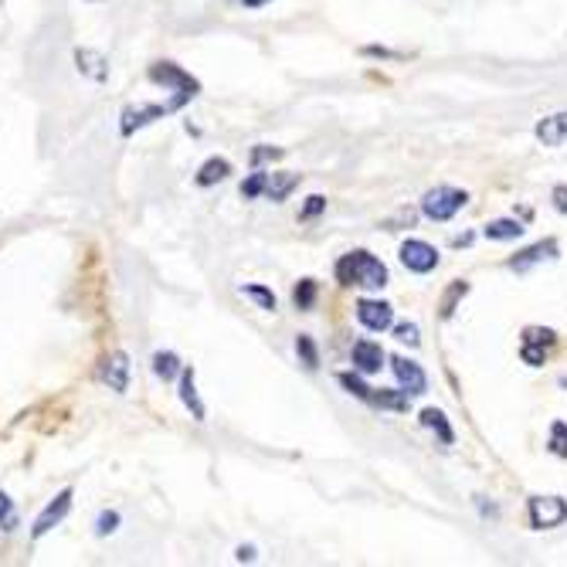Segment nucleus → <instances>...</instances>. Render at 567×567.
Wrapping results in <instances>:
<instances>
[{"instance_id": "obj_1", "label": "nucleus", "mask_w": 567, "mask_h": 567, "mask_svg": "<svg viewBox=\"0 0 567 567\" xmlns=\"http://www.w3.org/2000/svg\"><path fill=\"white\" fill-rule=\"evenodd\" d=\"M333 275L340 286H358V290H384L387 286V265L371 256L367 248H353V252L340 256L333 265Z\"/></svg>"}, {"instance_id": "obj_2", "label": "nucleus", "mask_w": 567, "mask_h": 567, "mask_svg": "<svg viewBox=\"0 0 567 567\" xmlns=\"http://www.w3.org/2000/svg\"><path fill=\"white\" fill-rule=\"evenodd\" d=\"M147 79H150L154 86H160V89L173 92V99L181 102V105H191V102L201 95V79H197V76H191L188 68H181V65L170 61V58H157V61H150Z\"/></svg>"}, {"instance_id": "obj_3", "label": "nucleus", "mask_w": 567, "mask_h": 567, "mask_svg": "<svg viewBox=\"0 0 567 567\" xmlns=\"http://www.w3.org/2000/svg\"><path fill=\"white\" fill-rule=\"evenodd\" d=\"M181 110H184V105L177 102L173 95H170L167 102H129V105H123V113H120V136L129 139V136H136L139 129H147V126H154L157 120L173 116V113H181Z\"/></svg>"}, {"instance_id": "obj_4", "label": "nucleus", "mask_w": 567, "mask_h": 567, "mask_svg": "<svg viewBox=\"0 0 567 567\" xmlns=\"http://www.w3.org/2000/svg\"><path fill=\"white\" fill-rule=\"evenodd\" d=\"M466 201H469L466 191L439 184V188H432L429 194L421 197V215L429 218V222H449V218H455L458 211L466 207Z\"/></svg>"}, {"instance_id": "obj_5", "label": "nucleus", "mask_w": 567, "mask_h": 567, "mask_svg": "<svg viewBox=\"0 0 567 567\" xmlns=\"http://www.w3.org/2000/svg\"><path fill=\"white\" fill-rule=\"evenodd\" d=\"M72 503H76V486L58 489V492H55V500H48V503H45V510H42L38 517H34V523H31V541L48 537L58 523H65V517L72 513Z\"/></svg>"}, {"instance_id": "obj_6", "label": "nucleus", "mask_w": 567, "mask_h": 567, "mask_svg": "<svg viewBox=\"0 0 567 567\" xmlns=\"http://www.w3.org/2000/svg\"><path fill=\"white\" fill-rule=\"evenodd\" d=\"M530 526L537 530H554L567 520V500H560V496H530Z\"/></svg>"}, {"instance_id": "obj_7", "label": "nucleus", "mask_w": 567, "mask_h": 567, "mask_svg": "<svg viewBox=\"0 0 567 567\" xmlns=\"http://www.w3.org/2000/svg\"><path fill=\"white\" fill-rule=\"evenodd\" d=\"M129 377H133V364L126 350H113L110 358L99 364V381L110 387L113 395H126L129 392Z\"/></svg>"}, {"instance_id": "obj_8", "label": "nucleus", "mask_w": 567, "mask_h": 567, "mask_svg": "<svg viewBox=\"0 0 567 567\" xmlns=\"http://www.w3.org/2000/svg\"><path fill=\"white\" fill-rule=\"evenodd\" d=\"M353 313H358L361 327L371 330V333H384V330L395 327V306L384 303V299H358Z\"/></svg>"}, {"instance_id": "obj_9", "label": "nucleus", "mask_w": 567, "mask_h": 567, "mask_svg": "<svg viewBox=\"0 0 567 567\" xmlns=\"http://www.w3.org/2000/svg\"><path fill=\"white\" fill-rule=\"evenodd\" d=\"M398 256H401V265H405L408 272H418V275L432 272V269L439 265V248L429 245V241H421V238H408V241L401 245Z\"/></svg>"}, {"instance_id": "obj_10", "label": "nucleus", "mask_w": 567, "mask_h": 567, "mask_svg": "<svg viewBox=\"0 0 567 567\" xmlns=\"http://www.w3.org/2000/svg\"><path fill=\"white\" fill-rule=\"evenodd\" d=\"M560 256V245H557V238H544V241H534V245H526L523 252H517L507 265L513 269V272H530L534 265H541V262H554Z\"/></svg>"}, {"instance_id": "obj_11", "label": "nucleus", "mask_w": 567, "mask_h": 567, "mask_svg": "<svg viewBox=\"0 0 567 567\" xmlns=\"http://www.w3.org/2000/svg\"><path fill=\"white\" fill-rule=\"evenodd\" d=\"M72 58H76V68H79V76L82 79H89L92 86H105L110 82V58H105L99 48H76L72 52Z\"/></svg>"}, {"instance_id": "obj_12", "label": "nucleus", "mask_w": 567, "mask_h": 567, "mask_svg": "<svg viewBox=\"0 0 567 567\" xmlns=\"http://www.w3.org/2000/svg\"><path fill=\"white\" fill-rule=\"evenodd\" d=\"M392 371H395V377H398L405 395L418 398V395L429 392V377H424V371H421L418 361H408V358H401V353H398V358H392Z\"/></svg>"}, {"instance_id": "obj_13", "label": "nucleus", "mask_w": 567, "mask_h": 567, "mask_svg": "<svg viewBox=\"0 0 567 567\" xmlns=\"http://www.w3.org/2000/svg\"><path fill=\"white\" fill-rule=\"evenodd\" d=\"M177 398H181V405L191 411L194 421H201V424L207 421V405H204L201 395H197V371L188 367V364H184L181 377H177Z\"/></svg>"}, {"instance_id": "obj_14", "label": "nucleus", "mask_w": 567, "mask_h": 567, "mask_svg": "<svg viewBox=\"0 0 567 567\" xmlns=\"http://www.w3.org/2000/svg\"><path fill=\"white\" fill-rule=\"evenodd\" d=\"M384 361H387V353L374 340H358L350 347V364H353V371H361V374H377L384 367Z\"/></svg>"}, {"instance_id": "obj_15", "label": "nucleus", "mask_w": 567, "mask_h": 567, "mask_svg": "<svg viewBox=\"0 0 567 567\" xmlns=\"http://www.w3.org/2000/svg\"><path fill=\"white\" fill-rule=\"evenodd\" d=\"M231 173H235V167H231V160H228V157H207V160L197 167V173H194V184L207 191V188L225 184Z\"/></svg>"}, {"instance_id": "obj_16", "label": "nucleus", "mask_w": 567, "mask_h": 567, "mask_svg": "<svg viewBox=\"0 0 567 567\" xmlns=\"http://www.w3.org/2000/svg\"><path fill=\"white\" fill-rule=\"evenodd\" d=\"M534 136L541 139L544 147H567V113L544 116V120L534 126Z\"/></svg>"}, {"instance_id": "obj_17", "label": "nucleus", "mask_w": 567, "mask_h": 567, "mask_svg": "<svg viewBox=\"0 0 567 567\" xmlns=\"http://www.w3.org/2000/svg\"><path fill=\"white\" fill-rule=\"evenodd\" d=\"M150 371L157 381L177 384V377H181V371H184V361H181V353H173V350H157L150 358Z\"/></svg>"}, {"instance_id": "obj_18", "label": "nucleus", "mask_w": 567, "mask_h": 567, "mask_svg": "<svg viewBox=\"0 0 567 567\" xmlns=\"http://www.w3.org/2000/svg\"><path fill=\"white\" fill-rule=\"evenodd\" d=\"M303 184V173H290V170H282V173H269V188H265V197L272 204H282L286 201L296 188Z\"/></svg>"}, {"instance_id": "obj_19", "label": "nucleus", "mask_w": 567, "mask_h": 567, "mask_svg": "<svg viewBox=\"0 0 567 567\" xmlns=\"http://www.w3.org/2000/svg\"><path fill=\"white\" fill-rule=\"evenodd\" d=\"M367 405L371 408H381V411H398V415H405L408 405H411V395H405L401 387H398V392H387V387H374Z\"/></svg>"}, {"instance_id": "obj_20", "label": "nucleus", "mask_w": 567, "mask_h": 567, "mask_svg": "<svg viewBox=\"0 0 567 567\" xmlns=\"http://www.w3.org/2000/svg\"><path fill=\"white\" fill-rule=\"evenodd\" d=\"M421 424H424V429H432V432L439 435L442 445H452V442H455L452 424H449V418H445L439 408H424V411H421Z\"/></svg>"}, {"instance_id": "obj_21", "label": "nucleus", "mask_w": 567, "mask_h": 567, "mask_svg": "<svg viewBox=\"0 0 567 567\" xmlns=\"http://www.w3.org/2000/svg\"><path fill=\"white\" fill-rule=\"evenodd\" d=\"M238 293L241 296H248L252 299L259 309H265V313H275L279 309V296L269 290V286H262V282H245V286H238Z\"/></svg>"}, {"instance_id": "obj_22", "label": "nucleus", "mask_w": 567, "mask_h": 567, "mask_svg": "<svg viewBox=\"0 0 567 567\" xmlns=\"http://www.w3.org/2000/svg\"><path fill=\"white\" fill-rule=\"evenodd\" d=\"M483 235H486L489 241H513V238L523 235V225H520L517 218H496V222H489V225L483 228Z\"/></svg>"}, {"instance_id": "obj_23", "label": "nucleus", "mask_w": 567, "mask_h": 567, "mask_svg": "<svg viewBox=\"0 0 567 567\" xmlns=\"http://www.w3.org/2000/svg\"><path fill=\"white\" fill-rule=\"evenodd\" d=\"M316 299H320V286H316V279H299L293 286V306L299 313H309L316 306Z\"/></svg>"}, {"instance_id": "obj_24", "label": "nucleus", "mask_w": 567, "mask_h": 567, "mask_svg": "<svg viewBox=\"0 0 567 567\" xmlns=\"http://www.w3.org/2000/svg\"><path fill=\"white\" fill-rule=\"evenodd\" d=\"M265 188H269V170L252 167V173L245 177L238 191H241V197H245V201H259V197H265Z\"/></svg>"}, {"instance_id": "obj_25", "label": "nucleus", "mask_w": 567, "mask_h": 567, "mask_svg": "<svg viewBox=\"0 0 567 567\" xmlns=\"http://www.w3.org/2000/svg\"><path fill=\"white\" fill-rule=\"evenodd\" d=\"M296 358L299 364L313 374V371H320V347H316V340L309 333H299L296 337Z\"/></svg>"}, {"instance_id": "obj_26", "label": "nucleus", "mask_w": 567, "mask_h": 567, "mask_svg": "<svg viewBox=\"0 0 567 567\" xmlns=\"http://www.w3.org/2000/svg\"><path fill=\"white\" fill-rule=\"evenodd\" d=\"M337 384L343 387L347 395H353V398L364 401V405H367V398H371V392H374V387H367V384H364L361 371H343V374H337Z\"/></svg>"}, {"instance_id": "obj_27", "label": "nucleus", "mask_w": 567, "mask_h": 567, "mask_svg": "<svg viewBox=\"0 0 567 567\" xmlns=\"http://www.w3.org/2000/svg\"><path fill=\"white\" fill-rule=\"evenodd\" d=\"M0 530H4V534H14L18 530V507L4 489H0Z\"/></svg>"}, {"instance_id": "obj_28", "label": "nucleus", "mask_w": 567, "mask_h": 567, "mask_svg": "<svg viewBox=\"0 0 567 567\" xmlns=\"http://www.w3.org/2000/svg\"><path fill=\"white\" fill-rule=\"evenodd\" d=\"M469 293V282L466 279H455L452 286H449V293H445V299H442V320H449V316L455 313V303L463 299Z\"/></svg>"}, {"instance_id": "obj_29", "label": "nucleus", "mask_w": 567, "mask_h": 567, "mask_svg": "<svg viewBox=\"0 0 567 567\" xmlns=\"http://www.w3.org/2000/svg\"><path fill=\"white\" fill-rule=\"evenodd\" d=\"M120 526H123L120 510H102V513L95 517V537H110V534H116Z\"/></svg>"}, {"instance_id": "obj_30", "label": "nucleus", "mask_w": 567, "mask_h": 567, "mask_svg": "<svg viewBox=\"0 0 567 567\" xmlns=\"http://www.w3.org/2000/svg\"><path fill=\"white\" fill-rule=\"evenodd\" d=\"M324 211H327V197H324V194H309L306 204L299 207V222H303V225H306V222H316V218L324 215Z\"/></svg>"}, {"instance_id": "obj_31", "label": "nucleus", "mask_w": 567, "mask_h": 567, "mask_svg": "<svg viewBox=\"0 0 567 567\" xmlns=\"http://www.w3.org/2000/svg\"><path fill=\"white\" fill-rule=\"evenodd\" d=\"M547 353H551V347H541V343H520V358H523V364H530V367L547 364Z\"/></svg>"}, {"instance_id": "obj_32", "label": "nucleus", "mask_w": 567, "mask_h": 567, "mask_svg": "<svg viewBox=\"0 0 567 567\" xmlns=\"http://www.w3.org/2000/svg\"><path fill=\"white\" fill-rule=\"evenodd\" d=\"M282 157H286V150H282V147L259 144L252 154H248V163H252V167H262V163H272V160H282Z\"/></svg>"}, {"instance_id": "obj_33", "label": "nucleus", "mask_w": 567, "mask_h": 567, "mask_svg": "<svg viewBox=\"0 0 567 567\" xmlns=\"http://www.w3.org/2000/svg\"><path fill=\"white\" fill-rule=\"evenodd\" d=\"M547 449L554 455H560V458H567V424L564 421H554L551 424V442H547Z\"/></svg>"}, {"instance_id": "obj_34", "label": "nucleus", "mask_w": 567, "mask_h": 567, "mask_svg": "<svg viewBox=\"0 0 567 567\" xmlns=\"http://www.w3.org/2000/svg\"><path fill=\"white\" fill-rule=\"evenodd\" d=\"M523 343H541V347H554L557 333L551 327H526L523 330Z\"/></svg>"}, {"instance_id": "obj_35", "label": "nucleus", "mask_w": 567, "mask_h": 567, "mask_svg": "<svg viewBox=\"0 0 567 567\" xmlns=\"http://www.w3.org/2000/svg\"><path fill=\"white\" fill-rule=\"evenodd\" d=\"M395 337H398L401 343H408V347H418V343H421V330H418L415 324H398V327H395Z\"/></svg>"}, {"instance_id": "obj_36", "label": "nucleus", "mask_w": 567, "mask_h": 567, "mask_svg": "<svg viewBox=\"0 0 567 567\" xmlns=\"http://www.w3.org/2000/svg\"><path fill=\"white\" fill-rule=\"evenodd\" d=\"M235 560H238V564H252V560H259L256 544H241V547L235 551Z\"/></svg>"}, {"instance_id": "obj_37", "label": "nucleus", "mask_w": 567, "mask_h": 567, "mask_svg": "<svg viewBox=\"0 0 567 567\" xmlns=\"http://www.w3.org/2000/svg\"><path fill=\"white\" fill-rule=\"evenodd\" d=\"M551 201H554V207L560 211V215H567V184H557L551 191Z\"/></svg>"}, {"instance_id": "obj_38", "label": "nucleus", "mask_w": 567, "mask_h": 567, "mask_svg": "<svg viewBox=\"0 0 567 567\" xmlns=\"http://www.w3.org/2000/svg\"><path fill=\"white\" fill-rule=\"evenodd\" d=\"M364 55H367V58H401L398 52H392V48H381V45H367V48H364Z\"/></svg>"}, {"instance_id": "obj_39", "label": "nucleus", "mask_w": 567, "mask_h": 567, "mask_svg": "<svg viewBox=\"0 0 567 567\" xmlns=\"http://www.w3.org/2000/svg\"><path fill=\"white\" fill-rule=\"evenodd\" d=\"M238 4H241L245 11H259V8H265V4H272V0H238Z\"/></svg>"}, {"instance_id": "obj_40", "label": "nucleus", "mask_w": 567, "mask_h": 567, "mask_svg": "<svg viewBox=\"0 0 567 567\" xmlns=\"http://www.w3.org/2000/svg\"><path fill=\"white\" fill-rule=\"evenodd\" d=\"M89 4H105V0H89Z\"/></svg>"}]
</instances>
